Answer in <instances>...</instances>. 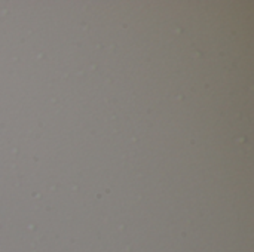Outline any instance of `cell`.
Wrapping results in <instances>:
<instances>
[]
</instances>
